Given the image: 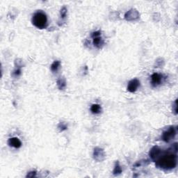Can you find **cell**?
<instances>
[{"label":"cell","mask_w":178,"mask_h":178,"mask_svg":"<svg viewBox=\"0 0 178 178\" xmlns=\"http://www.w3.org/2000/svg\"><path fill=\"white\" fill-rule=\"evenodd\" d=\"M156 165L158 168L164 169V170H171L175 168L177 165L176 153L168 152L164 154L157 161Z\"/></svg>","instance_id":"6da1fadb"},{"label":"cell","mask_w":178,"mask_h":178,"mask_svg":"<svg viewBox=\"0 0 178 178\" xmlns=\"http://www.w3.org/2000/svg\"><path fill=\"white\" fill-rule=\"evenodd\" d=\"M32 23L38 29L46 28L47 26V17L45 14L42 11L36 12L32 17Z\"/></svg>","instance_id":"7a4b0ae2"},{"label":"cell","mask_w":178,"mask_h":178,"mask_svg":"<svg viewBox=\"0 0 178 178\" xmlns=\"http://www.w3.org/2000/svg\"><path fill=\"white\" fill-rule=\"evenodd\" d=\"M176 135V130L174 127H171L168 130L165 131L163 134V140L166 142H170Z\"/></svg>","instance_id":"3957f363"},{"label":"cell","mask_w":178,"mask_h":178,"mask_svg":"<svg viewBox=\"0 0 178 178\" xmlns=\"http://www.w3.org/2000/svg\"><path fill=\"white\" fill-rule=\"evenodd\" d=\"M100 32H95L92 34V38L93 39V45L98 48H100L101 45H103V41L100 37Z\"/></svg>","instance_id":"277c9868"},{"label":"cell","mask_w":178,"mask_h":178,"mask_svg":"<svg viewBox=\"0 0 178 178\" xmlns=\"http://www.w3.org/2000/svg\"><path fill=\"white\" fill-rule=\"evenodd\" d=\"M139 85V81L137 80V79H134V80H132L129 82L128 86H127V90H128V91L131 92V93H134V92L137 91Z\"/></svg>","instance_id":"5b68a950"},{"label":"cell","mask_w":178,"mask_h":178,"mask_svg":"<svg viewBox=\"0 0 178 178\" xmlns=\"http://www.w3.org/2000/svg\"><path fill=\"white\" fill-rule=\"evenodd\" d=\"M8 143L10 146L14 147L15 148H20L22 146V143L20 140L17 137L11 138L8 139Z\"/></svg>","instance_id":"8992f818"},{"label":"cell","mask_w":178,"mask_h":178,"mask_svg":"<svg viewBox=\"0 0 178 178\" xmlns=\"http://www.w3.org/2000/svg\"><path fill=\"white\" fill-rule=\"evenodd\" d=\"M160 155H161V149L157 146L154 147L150 151V157L152 160L157 159Z\"/></svg>","instance_id":"52a82bcc"},{"label":"cell","mask_w":178,"mask_h":178,"mask_svg":"<svg viewBox=\"0 0 178 178\" xmlns=\"http://www.w3.org/2000/svg\"><path fill=\"white\" fill-rule=\"evenodd\" d=\"M94 158L96 159L97 161H102L104 159V154L103 150L100 148H95L94 150Z\"/></svg>","instance_id":"ba28073f"},{"label":"cell","mask_w":178,"mask_h":178,"mask_svg":"<svg viewBox=\"0 0 178 178\" xmlns=\"http://www.w3.org/2000/svg\"><path fill=\"white\" fill-rule=\"evenodd\" d=\"M162 80V75L158 73L153 74L151 77L152 84L153 86H157L161 83Z\"/></svg>","instance_id":"9c48e42d"},{"label":"cell","mask_w":178,"mask_h":178,"mask_svg":"<svg viewBox=\"0 0 178 178\" xmlns=\"http://www.w3.org/2000/svg\"><path fill=\"white\" fill-rule=\"evenodd\" d=\"M91 111L92 113H95V114H98L99 113H100V111H101L100 105H99L98 104H93L91 107Z\"/></svg>","instance_id":"30bf717a"},{"label":"cell","mask_w":178,"mask_h":178,"mask_svg":"<svg viewBox=\"0 0 178 178\" xmlns=\"http://www.w3.org/2000/svg\"><path fill=\"white\" fill-rule=\"evenodd\" d=\"M121 173H122V168H121V167L120 166L119 163H118V162H116L115 168H114L113 171V175H120Z\"/></svg>","instance_id":"8fae6325"},{"label":"cell","mask_w":178,"mask_h":178,"mask_svg":"<svg viewBox=\"0 0 178 178\" xmlns=\"http://www.w3.org/2000/svg\"><path fill=\"white\" fill-rule=\"evenodd\" d=\"M57 85L59 88V89L62 90L63 89H65V86H66V83H65V81L63 80L62 78L59 79L58 81H57Z\"/></svg>","instance_id":"7c38bea8"},{"label":"cell","mask_w":178,"mask_h":178,"mask_svg":"<svg viewBox=\"0 0 178 178\" xmlns=\"http://www.w3.org/2000/svg\"><path fill=\"white\" fill-rule=\"evenodd\" d=\"M61 63L59 61H55L51 65V70L52 72H56L60 67Z\"/></svg>","instance_id":"4fadbf2b"},{"label":"cell","mask_w":178,"mask_h":178,"mask_svg":"<svg viewBox=\"0 0 178 178\" xmlns=\"http://www.w3.org/2000/svg\"><path fill=\"white\" fill-rule=\"evenodd\" d=\"M67 15V9L65 7H63L62 9L61 10V17L62 19L65 18Z\"/></svg>","instance_id":"5bb4252c"},{"label":"cell","mask_w":178,"mask_h":178,"mask_svg":"<svg viewBox=\"0 0 178 178\" xmlns=\"http://www.w3.org/2000/svg\"><path fill=\"white\" fill-rule=\"evenodd\" d=\"M36 171H32V172H29L27 175V177H34L36 176Z\"/></svg>","instance_id":"9a60e30c"},{"label":"cell","mask_w":178,"mask_h":178,"mask_svg":"<svg viewBox=\"0 0 178 178\" xmlns=\"http://www.w3.org/2000/svg\"><path fill=\"white\" fill-rule=\"evenodd\" d=\"M20 74H21V70L20 69H17L16 70H15V72L14 73V75L16 76V77L20 75Z\"/></svg>","instance_id":"2e32d148"}]
</instances>
